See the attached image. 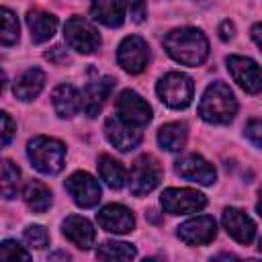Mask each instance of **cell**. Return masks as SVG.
<instances>
[{"label": "cell", "instance_id": "obj_1", "mask_svg": "<svg viewBox=\"0 0 262 262\" xmlns=\"http://www.w3.org/2000/svg\"><path fill=\"white\" fill-rule=\"evenodd\" d=\"M168 55L184 66H201L209 55V41L199 29H174L164 37Z\"/></svg>", "mask_w": 262, "mask_h": 262}, {"label": "cell", "instance_id": "obj_2", "mask_svg": "<svg viewBox=\"0 0 262 262\" xmlns=\"http://www.w3.org/2000/svg\"><path fill=\"white\" fill-rule=\"evenodd\" d=\"M235 113H237V102L227 84L213 82L211 86H207L199 104L201 119H205L207 123L223 125V123H229L235 117Z\"/></svg>", "mask_w": 262, "mask_h": 262}, {"label": "cell", "instance_id": "obj_3", "mask_svg": "<svg viewBox=\"0 0 262 262\" xmlns=\"http://www.w3.org/2000/svg\"><path fill=\"white\" fill-rule=\"evenodd\" d=\"M27 156L31 164L41 172V174H57L63 168L66 160V147L61 141L53 137H33L27 145Z\"/></svg>", "mask_w": 262, "mask_h": 262}, {"label": "cell", "instance_id": "obj_4", "mask_svg": "<svg viewBox=\"0 0 262 262\" xmlns=\"http://www.w3.org/2000/svg\"><path fill=\"white\" fill-rule=\"evenodd\" d=\"M156 90H158L160 100L166 106H170V108H184L192 100L194 84H192V80L186 74L170 72V74H166V76L160 78Z\"/></svg>", "mask_w": 262, "mask_h": 262}, {"label": "cell", "instance_id": "obj_5", "mask_svg": "<svg viewBox=\"0 0 262 262\" xmlns=\"http://www.w3.org/2000/svg\"><path fill=\"white\" fill-rule=\"evenodd\" d=\"M160 178H162V168L158 160L151 156H141L131 166V178H129L131 192L135 196H143L160 184Z\"/></svg>", "mask_w": 262, "mask_h": 262}, {"label": "cell", "instance_id": "obj_6", "mask_svg": "<svg viewBox=\"0 0 262 262\" xmlns=\"http://www.w3.org/2000/svg\"><path fill=\"white\" fill-rule=\"evenodd\" d=\"M63 37L68 45L80 53H94L100 47L98 31L80 16H72L63 27Z\"/></svg>", "mask_w": 262, "mask_h": 262}, {"label": "cell", "instance_id": "obj_7", "mask_svg": "<svg viewBox=\"0 0 262 262\" xmlns=\"http://www.w3.org/2000/svg\"><path fill=\"white\" fill-rule=\"evenodd\" d=\"M207 199L192 188H166L162 192V207L170 215H186L205 209Z\"/></svg>", "mask_w": 262, "mask_h": 262}, {"label": "cell", "instance_id": "obj_8", "mask_svg": "<svg viewBox=\"0 0 262 262\" xmlns=\"http://www.w3.org/2000/svg\"><path fill=\"white\" fill-rule=\"evenodd\" d=\"M227 70L231 72V78L237 82V86L244 88L246 92L250 94L262 92V70L254 59L244 55H229Z\"/></svg>", "mask_w": 262, "mask_h": 262}, {"label": "cell", "instance_id": "obj_9", "mask_svg": "<svg viewBox=\"0 0 262 262\" xmlns=\"http://www.w3.org/2000/svg\"><path fill=\"white\" fill-rule=\"evenodd\" d=\"M117 61L129 74L143 72L145 66H147V61H149V47H147V43L141 37H137V35L125 37L121 41V45H119Z\"/></svg>", "mask_w": 262, "mask_h": 262}, {"label": "cell", "instance_id": "obj_10", "mask_svg": "<svg viewBox=\"0 0 262 262\" xmlns=\"http://www.w3.org/2000/svg\"><path fill=\"white\" fill-rule=\"evenodd\" d=\"M117 115L135 127H145L151 121V106L133 90H123L117 96Z\"/></svg>", "mask_w": 262, "mask_h": 262}, {"label": "cell", "instance_id": "obj_11", "mask_svg": "<svg viewBox=\"0 0 262 262\" xmlns=\"http://www.w3.org/2000/svg\"><path fill=\"white\" fill-rule=\"evenodd\" d=\"M66 190L82 209H90L100 201V184L88 172H76L66 180Z\"/></svg>", "mask_w": 262, "mask_h": 262}, {"label": "cell", "instance_id": "obj_12", "mask_svg": "<svg viewBox=\"0 0 262 262\" xmlns=\"http://www.w3.org/2000/svg\"><path fill=\"white\" fill-rule=\"evenodd\" d=\"M104 135L121 151H129L137 147L141 141V131L135 125H129L127 121H123L119 115L108 117L104 121Z\"/></svg>", "mask_w": 262, "mask_h": 262}, {"label": "cell", "instance_id": "obj_13", "mask_svg": "<svg viewBox=\"0 0 262 262\" xmlns=\"http://www.w3.org/2000/svg\"><path fill=\"white\" fill-rule=\"evenodd\" d=\"M215 235H217V225L215 219L209 215L192 217L178 227V237L188 246H205L213 242Z\"/></svg>", "mask_w": 262, "mask_h": 262}, {"label": "cell", "instance_id": "obj_14", "mask_svg": "<svg viewBox=\"0 0 262 262\" xmlns=\"http://www.w3.org/2000/svg\"><path fill=\"white\" fill-rule=\"evenodd\" d=\"M98 225L111 233H129L135 227L133 213L123 205H106L96 213Z\"/></svg>", "mask_w": 262, "mask_h": 262}, {"label": "cell", "instance_id": "obj_15", "mask_svg": "<svg viewBox=\"0 0 262 262\" xmlns=\"http://www.w3.org/2000/svg\"><path fill=\"white\" fill-rule=\"evenodd\" d=\"M113 88H115V78H111V76L90 80L86 84L84 94H82V106L88 117H96L100 113V108H102L104 100L111 96Z\"/></svg>", "mask_w": 262, "mask_h": 262}, {"label": "cell", "instance_id": "obj_16", "mask_svg": "<svg viewBox=\"0 0 262 262\" xmlns=\"http://www.w3.org/2000/svg\"><path fill=\"white\" fill-rule=\"evenodd\" d=\"M223 227L239 244H250L256 235L254 221L242 209H235V207H227L223 211Z\"/></svg>", "mask_w": 262, "mask_h": 262}, {"label": "cell", "instance_id": "obj_17", "mask_svg": "<svg viewBox=\"0 0 262 262\" xmlns=\"http://www.w3.org/2000/svg\"><path fill=\"white\" fill-rule=\"evenodd\" d=\"M176 172L196 184H213L215 182V168L201 156H186L184 160L176 162Z\"/></svg>", "mask_w": 262, "mask_h": 262}, {"label": "cell", "instance_id": "obj_18", "mask_svg": "<svg viewBox=\"0 0 262 262\" xmlns=\"http://www.w3.org/2000/svg\"><path fill=\"white\" fill-rule=\"evenodd\" d=\"M61 231H63V235H66L72 244H76V246L82 248V250H88V248L94 244V237H96L94 227L90 225V221L84 219V217H80V215H70V217H66V221H63V225H61Z\"/></svg>", "mask_w": 262, "mask_h": 262}, {"label": "cell", "instance_id": "obj_19", "mask_svg": "<svg viewBox=\"0 0 262 262\" xmlns=\"http://www.w3.org/2000/svg\"><path fill=\"white\" fill-rule=\"evenodd\" d=\"M90 14L106 27H119L125 18V0H92Z\"/></svg>", "mask_w": 262, "mask_h": 262}, {"label": "cell", "instance_id": "obj_20", "mask_svg": "<svg viewBox=\"0 0 262 262\" xmlns=\"http://www.w3.org/2000/svg\"><path fill=\"white\" fill-rule=\"evenodd\" d=\"M27 25L31 29V41L33 43H45L53 37L57 29V18L43 10H29Z\"/></svg>", "mask_w": 262, "mask_h": 262}, {"label": "cell", "instance_id": "obj_21", "mask_svg": "<svg viewBox=\"0 0 262 262\" xmlns=\"http://www.w3.org/2000/svg\"><path fill=\"white\" fill-rule=\"evenodd\" d=\"M53 108L55 113L61 117V119H70L74 117L80 106H82V98H80V92L72 86V84H59L55 90H53Z\"/></svg>", "mask_w": 262, "mask_h": 262}, {"label": "cell", "instance_id": "obj_22", "mask_svg": "<svg viewBox=\"0 0 262 262\" xmlns=\"http://www.w3.org/2000/svg\"><path fill=\"white\" fill-rule=\"evenodd\" d=\"M45 86V74L39 68L27 70L14 84V96L20 100H33Z\"/></svg>", "mask_w": 262, "mask_h": 262}, {"label": "cell", "instance_id": "obj_23", "mask_svg": "<svg viewBox=\"0 0 262 262\" xmlns=\"http://www.w3.org/2000/svg\"><path fill=\"white\" fill-rule=\"evenodd\" d=\"M186 125L184 123H166L158 131V143L168 151H180L186 145Z\"/></svg>", "mask_w": 262, "mask_h": 262}, {"label": "cell", "instance_id": "obj_24", "mask_svg": "<svg viewBox=\"0 0 262 262\" xmlns=\"http://www.w3.org/2000/svg\"><path fill=\"white\" fill-rule=\"evenodd\" d=\"M23 196H25V203H27L35 213H45V211L49 209V205H51V190H49L43 182H39V180L27 182Z\"/></svg>", "mask_w": 262, "mask_h": 262}, {"label": "cell", "instance_id": "obj_25", "mask_svg": "<svg viewBox=\"0 0 262 262\" xmlns=\"http://www.w3.org/2000/svg\"><path fill=\"white\" fill-rule=\"evenodd\" d=\"M98 174L111 188H123L125 184V168L121 162H117L111 156H100L98 158Z\"/></svg>", "mask_w": 262, "mask_h": 262}, {"label": "cell", "instance_id": "obj_26", "mask_svg": "<svg viewBox=\"0 0 262 262\" xmlns=\"http://www.w3.org/2000/svg\"><path fill=\"white\" fill-rule=\"evenodd\" d=\"M137 256L135 248L125 242H104L96 250L98 260H133Z\"/></svg>", "mask_w": 262, "mask_h": 262}, {"label": "cell", "instance_id": "obj_27", "mask_svg": "<svg viewBox=\"0 0 262 262\" xmlns=\"http://www.w3.org/2000/svg\"><path fill=\"white\" fill-rule=\"evenodd\" d=\"M18 186H20V170L10 160H4V164H2V184H0L2 196L4 199H14L16 192H18Z\"/></svg>", "mask_w": 262, "mask_h": 262}, {"label": "cell", "instance_id": "obj_28", "mask_svg": "<svg viewBox=\"0 0 262 262\" xmlns=\"http://www.w3.org/2000/svg\"><path fill=\"white\" fill-rule=\"evenodd\" d=\"M0 39H2V45H12L18 41V20L8 8H2V37Z\"/></svg>", "mask_w": 262, "mask_h": 262}, {"label": "cell", "instance_id": "obj_29", "mask_svg": "<svg viewBox=\"0 0 262 262\" xmlns=\"http://www.w3.org/2000/svg\"><path fill=\"white\" fill-rule=\"evenodd\" d=\"M0 258L2 260H31V254L23 250V246H18L16 242L4 239L0 246Z\"/></svg>", "mask_w": 262, "mask_h": 262}, {"label": "cell", "instance_id": "obj_30", "mask_svg": "<svg viewBox=\"0 0 262 262\" xmlns=\"http://www.w3.org/2000/svg\"><path fill=\"white\" fill-rule=\"evenodd\" d=\"M25 242H27L29 246L37 248V250L45 248V246H47V242H49L47 229H45V227H41V225H29V227L25 229Z\"/></svg>", "mask_w": 262, "mask_h": 262}, {"label": "cell", "instance_id": "obj_31", "mask_svg": "<svg viewBox=\"0 0 262 262\" xmlns=\"http://www.w3.org/2000/svg\"><path fill=\"white\" fill-rule=\"evenodd\" d=\"M246 135H248V139H250L254 145L262 147V121L252 119V121L246 125Z\"/></svg>", "mask_w": 262, "mask_h": 262}, {"label": "cell", "instance_id": "obj_32", "mask_svg": "<svg viewBox=\"0 0 262 262\" xmlns=\"http://www.w3.org/2000/svg\"><path fill=\"white\" fill-rule=\"evenodd\" d=\"M127 6L135 23H141L145 18V0H127Z\"/></svg>", "mask_w": 262, "mask_h": 262}, {"label": "cell", "instance_id": "obj_33", "mask_svg": "<svg viewBox=\"0 0 262 262\" xmlns=\"http://www.w3.org/2000/svg\"><path fill=\"white\" fill-rule=\"evenodd\" d=\"M45 57H47L49 61H53V63H68V61H70V53H68L61 45H55L53 49H49V51L45 53Z\"/></svg>", "mask_w": 262, "mask_h": 262}, {"label": "cell", "instance_id": "obj_34", "mask_svg": "<svg viewBox=\"0 0 262 262\" xmlns=\"http://www.w3.org/2000/svg\"><path fill=\"white\" fill-rule=\"evenodd\" d=\"M2 125H4V129H2V143L8 145L12 135H14V123H12L8 113H2Z\"/></svg>", "mask_w": 262, "mask_h": 262}, {"label": "cell", "instance_id": "obj_35", "mask_svg": "<svg viewBox=\"0 0 262 262\" xmlns=\"http://www.w3.org/2000/svg\"><path fill=\"white\" fill-rule=\"evenodd\" d=\"M233 33H235V27H233V23H229V20H223V23H221V27H219V37H221L223 41H229V39L233 37Z\"/></svg>", "mask_w": 262, "mask_h": 262}, {"label": "cell", "instance_id": "obj_36", "mask_svg": "<svg viewBox=\"0 0 262 262\" xmlns=\"http://www.w3.org/2000/svg\"><path fill=\"white\" fill-rule=\"evenodd\" d=\"M252 39H254V43L260 47V51H262V23H258V25H254L252 27Z\"/></svg>", "mask_w": 262, "mask_h": 262}, {"label": "cell", "instance_id": "obj_37", "mask_svg": "<svg viewBox=\"0 0 262 262\" xmlns=\"http://www.w3.org/2000/svg\"><path fill=\"white\" fill-rule=\"evenodd\" d=\"M49 258L53 260V258H70V256H68V254H63V252H57V254H51Z\"/></svg>", "mask_w": 262, "mask_h": 262}, {"label": "cell", "instance_id": "obj_38", "mask_svg": "<svg viewBox=\"0 0 262 262\" xmlns=\"http://www.w3.org/2000/svg\"><path fill=\"white\" fill-rule=\"evenodd\" d=\"M256 209H258V213L262 215V190H260V201H258V205H256Z\"/></svg>", "mask_w": 262, "mask_h": 262}, {"label": "cell", "instance_id": "obj_39", "mask_svg": "<svg viewBox=\"0 0 262 262\" xmlns=\"http://www.w3.org/2000/svg\"><path fill=\"white\" fill-rule=\"evenodd\" d=\"M258 250L262 252V237H260V242H258Z\"/></svg>", "mask_w": 262, "mask_h": 262}]
</instances>
